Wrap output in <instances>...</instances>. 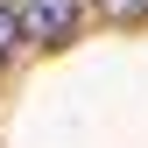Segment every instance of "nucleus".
Segmentation results:
<instances>
[{"label":"nucleus","mask_w":148,"mask_h":148,"mask_svg":"<svg viewBox=\"0 0 148 148\" xmlns=\"http://www.w3.org/2000/svg\"><path fill=\"white\" fill-rule=\"evenodd\" d=\"M85 21V0H14V28H21V42H71Z\"/></svg>","instance_id":"obj_1"},{"label":"nucleus","mask_w":148,"mask_h":148,"mask_svg":"<svg viewBox=\"0 0 148 148\" xmlns=\"http://www.w3.org/2000/svg\"><path fill=\"white\" fill-rule=\"evenodd\" d=\"M14 49H21V28H14V7H7V0H0V64H7Z\"/></svg>","instance_id":"obj_2"},{"label":"nucleus","mask_w":148,"mask_h":148,"mask_svg":"<svg viewBox=\"0 0 148 148\" xmlns=\"http://www.w3.org/2000/svg\"><path fill=\"white\" fill-rule=\"evenodd\" d=\"M99 7L113 14V21H141V14H148V0H99Z\"/></svg>","instance_id":"obj_3"}]
</instances>
